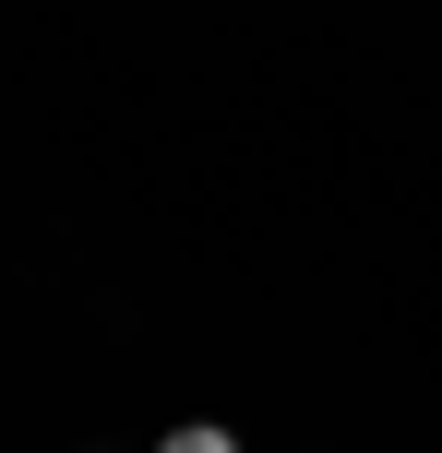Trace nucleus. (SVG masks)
<instances>
[{
  "instance_id": "f257e3e1",
  "label": "nucleus",
  "mask_w": 442,
  "mask_h": 453,
  "mask_svg": "<svg viewBox=\"0 0 442 453\" xmlns=\"http://www.w3.org/2000/svg\"><path fill=\"white\" fill-rule=\"evenodd\" d=\"M156 453H239V441H228V430H215V418H191V430H167Z\"/></svg>"
}]
</instances>
